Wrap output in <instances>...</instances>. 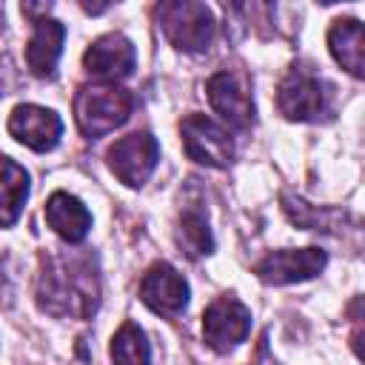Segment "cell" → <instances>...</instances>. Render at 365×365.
I'll return each instance as SVG.
<instances>
[{
  "label": "cell",
  "mask_w": 365,
  "mask_h": 365,
  "mask_svg": "<svg viewBox=\"0 0 365 365\" xmlns=\"http://www.w3.org/2000/svg\"><path fill=\"white\" fill-rule=\"evenodd\" d=\"M248 331H251V314L234 297L214 299L202 314V336L208 348H214L217 354H228L231 348H237L248 336Z\"/></svg>",
  "instance_id": "7"
},
{
  "label": "cell",
  "mask_w": 365,
  "mask_h": 365,
  "mask_svg": "<svg viewBox=\"0 0 365 365\" xmlns=\"http://www.w3.org/2000/svg\"><path fill=\"white\" fill-rule=\"evenodd\" d=\"M140 297L157 314H180L188 302V282L168 262H154L140 282Z\"/></svg>",
  "instance_id": "10"
},
{
  "label": "cell",
  "mask_w": 365,
  "mask_h": 365,
  "mask_svg": "<svg viewBox=\"0 0 365 365\" xmlns=\"http://www.w3.org/2000/svg\"><path fill=\"white\" fill-rule=\"evenodd\" d=\"M328 46H331L334 60L342 68H348L354 77H362V71H365V29L359 20H354V17L336 20L328 31Z\"/></svg>",
  "instance_id": "15"
},
{
  "label": "cell",
  "mask_w": 365,
  "mask_h": 365,
  "mask_svg": "<svg viewBox=\"0 0 365 365\" xmlns=\"http://www.w3.org/2000/svg\"><path fill=\"white\" fill-rule=\"evenodd\" d=\"M277 106L288 120H317L328 108L325 83L314 71L294 66L279 83Z\"/></svg>",
  "instance_id": "4"
},
{
  "label": "cell",
  "mask_w": 365,
  "mask_h": 365,
  "mask_svg": "<svg viewBox=\"0 0 365 365\" xmlns=\"http://www.w3.org/2000/svg\"><path fill=\"white\" fill-rule=\"evenodd\" d=\"M208 100H211V108L231 125V128H240L245 131L251 123H254V100L245 88V83L231 74V71H217L208 86Z\"/></svg>",
  "instance_id": "9"
},
{
  "label": "cell",
  "mask_w": 365,
  "mask_h": 365,
  "mask_svg": "<svg viewBox=\"0 0 365 365\" xmlns=\"http://www.w3.org/2000/svg\"><path fill=\"white\" fill-rule=\"evenodd\" d=\"M157 20L165 37L182 51H202L214 37V17L208 6L194 0H171L157 6Z\"/></svg>",
  "instance_id": "3"
},
{
  "label": "cell",
  "mask_w": 365,
  "mask_h": 365,
  "mask_svg": "<svg viewBox=\"0 0 365 365\" xmlns=\"http://www.w3.org/2000/svg\"><path fill=\"white\" fill-rule=\"evenodd\" d=\"M157 160H160V145L148 131H134L128 137H120L108 148V168L117 174L120 182L131 188L143 185L151 177Z\"/></svg>",
  "instance_id": "6"
},
{
  "label": "cell",
  "mask_w": 365,
  "mask_h": 365,
  "mask_svg": "<svg viewBox=\"0 0 365 365\" xmlns=\"http://www.w3.org/2000/svg\"><path fill=\"white\" fill-rule=\"evenodd\" d=\"M325 251L319 248H288V251H271L257 262V277L268 285H288V282H305L317 277L325 268Z\"/></svg>",
  "instance_id": "8"
},
{
  "label": "cell",
  "mask_w": 365,
  "mask_h": 365,
  "mask_svg": "<svg viewBox=\"0 0 365 365\" xmlns=\"http://www.w3.org/2000/svg\"><path fill=\"white\" fill-rule=\"evenodd\" d=\"M177 242L180 248L188 254V257H202V254H211L214 248V237H211V228H208V220L202 211L197 208H188L182 211L180 217V228H177Z\"/></svg>",
  "instance_id": "17"
},
{
  "label": "cell",
  "mask_w": 365,
  "mask_h": 365,
  "mask_svg": "<svg viewBox=\"0 0 365 365\" xmlns=\"http://www.w3.org/2000/svg\"><path fill=\"white\" fill-rule=\"evenodd\" d=\"M46 222L51 225V231L66 240V242H83L88 228H91V214L88 208L66 191H57L48 197L46 202Z\"/></svg>",
  "instance_id": "13"
},
{
  "label": "cell",
  "mask_w": 365,
  "mask_h": 365,
  "mask_svg": "<svg viewBox=\"0 0 365 365\" xmlns=\"http://www.w3.org/2000/svg\"><path fill=\"white\" fill-rule=\"evenodd\" d=\"M134 46L128 37L123 34H103L100 40H94L83 57L86 71L106 77V80H120L128 77L134 68Z\"/></svg>",
  "instance_id": "12"
},
{
  "label": "cell",
  "mask_w": 365,
  "mask_h": 365,
  "mask_svg": "<svg viewBox=\"0 0 365 365\" xmlns=\"http://www.w3.org/2000/svg\"><path fill=\"white\" fill-rule=\"evenodd\" d=\"M180 134H182L185 154L194 163H202L211 168H225L234 157L231 134L205 114H188L180 125Z\"/></svg>",
  "instance_id": "5"
},
{
  "label": "cell",
  "mask_w": 365,
  "mask_h": 365,
  "mask_svg": "<svg viewBox=\"0 0 365 365\" xmlns=\"http://www.w3.org/2000/svg\"><path fill=\"white\" fill-rule=\"evenodd\" d=\"M9 131L14 140L34 151H51L60 140L63 123L51 108L43 106H17L9 117Z\"/></svg>",
  "instance_id": "11"
},
{
  "label": "cell",
  "mask_w": 365,
  "mask_h": 365,
  "mask_svg": "<svg viewBox=\"0 0 365 365\" xmlns=\"http://www.w3.org/2000/svg\"><path fill=\"white\" fill-rule=\"evenodd\" d=\"M37 302L48 314H80L88 317L97 305V285L88 271L74 274V265L48 262L40 277Z\"/></svg>",
  "instance_id": "1"
},
{
  "label": "cell",
  "mask_w": 365,
  "mask_h": 365,
  "mask_svg": "<svg viewBox=\"0 0 365 365\" xmlns=\"http://www.w3.org/2000/svg\"><path fill=\"white\" fill-rule=\"evenodd\" d=\"M131 108H134L131 91H125L114 83L86 86L74 100L77 125L86 137H103V134L120 128L131 117Z\"/></svg>",
  "instance_id": "2"
},
{
  "label": "cell",
  "mask_w": 365,
  "mask_h": 365,
  "mask_svg": "<svg viewBox=\"0 0 365 365\" xmlns=\"http://www.w3.org/2000/svg\"><path fill=\"white\" fill-rule=\"evenodd\" d=\"M29 200V174L9 157H0V225H14Z\"/></svg>",
  "instance_id": "16"
},
{
  "label": "cell",
  "mask_w": 365,
  "mask_h": 365,
  "mask_svg": "<svg viewBox=\"0 0 365 365\" xmlns=\"http://www.w3.org/2000/svg\"><path fill=\"white\" fill-rule=\"evenodd\" d=\"M63 37H66L63 23L46 20V17L34 23V31H31V40H29V48H26V60H29V68L37 77H51L54 74L60 51H63Z\"/></svg>",
  "instance_id": "14"
},
{
  "label": "cell",
  "mask_w": 365,
  "mask_h": 365,
  "mask_svg": "<svg viewBox=\"0 0 365 365\" xmlns=\"http://www.w3.org/2000/svg\"><path fill=\"white\" fill-rule=\"evenodd\" d=\"M148 356H151V351H148V339H145L143 328L134 322H125L111 339L114 365H148Z\"/></svg>",
  "instance_id": "18"
}]
</instances>
